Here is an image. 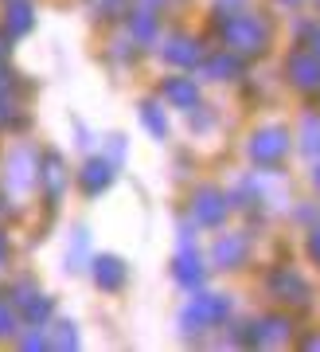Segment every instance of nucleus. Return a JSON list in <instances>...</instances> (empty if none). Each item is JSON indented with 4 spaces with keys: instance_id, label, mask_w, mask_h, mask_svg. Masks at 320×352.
<instances>
[{
    "instance_id": "obj_1",
    "label": "nucleus",
    "mask_w": 320,
    "mask_h": 352,
    "mask_svg": "<svg viewBox=\"0 0 320 352\" xmlns=\"http://www.w3.org/2000/svg\"><path fill=\"white\" fill-rule=\"evenodd\" d=\"M32 184H36V161H32L27 149H16L8 157V192L12 196H27Z\"/></svg>"
},
{
    "instance_id": "obj_2",
    "label": "nucleus",
    "mask_w": 320,
    "mask_h": 352,
    "mask_svg": "<svg viewBox=\"0 0 320 352\" xmlns=\"http://www.w3.org/2000/svg\"><path fill=\"white\" fill-rule=\"evenodd\" d=\"M227 43L238 51H262V43H266V28L258 24V20H234L231 28H227Z\"/></svg>"
},
{
    "instance_id": "obj_3",
    "label": "nucleus",
    "mask_w": 320,
    "mask_h": 352,
    "mask_svg": "<svg viewBox=\"0 0 320 352\" xmlns=\"http://www.w3.org/2000/svg\"><path fill=\"white\" fill-rule=\"evenodd\" d=\"M78 184L90 192V196H98L113 184V164L110 161H87L82 164V173H78Z\"/></svg>"
},
{
    "instance_id": "obj_4",
    "label": "nucleus",
    "mask_w": 320,
    "mask_h": 352,
    "mask_svg": "<svg viewBox=\"0 0 320 352\" xmlns=\"http://www.w3.org/2000/svg\"><path fill=\"white\" fill-rule=\"evenodd\" d=\"M250 153H254V161L273 164L285 153V133L282 129H262L258 138H254V145H250Z\"/></svg>"
},
{
    "instance_id": "obj_5",
    "label": "nucleus",
    "mask_w": 320,
    "mask_h": 352,
    "mask_svg": "<svg viewBox=\"0 0 320 352\" xmlns=\"http://www.w3.org/2000/svg\"><path fill=\"white\" fill-rule=\"evenodd\" d=\"M16 302H20V314H24L32 325H43V321L51 317V298L36 294L32 286H20V298H16Z\"/></svg>"
},
{
    "instance_id": "obj_6",
    "label": "nucleus",
    "mask_w": 320,
    "mask_h": 352,
    "mask_svg": "<svg viewBox=\"0 0 320 352\" xmlns=\"http://www.w3.org/2000/svg\"><path fill=\"white\" fill-rule=\"evenodd\" d=\"M94 282H98L102 289H117L125 282V263L122 258H113V254L98 258V263H94Z\"/></svg>"
},
{
    "instance_id": "obj_7",
    "label": "nucleus",
    "mask_w": 320,
    "mask_h": 352,
    "mask_svg": "<svg viewBox=\"0 0 320 352\" xmlns=\"http://www.w3.org/2000/svg\"><path fill=\"white\" fill-rule=\"evenodd\" d=\"M196 215H199V223H207V227L219 223L222 215H227L219 192H199V196H196Z\"/></svg>"
},
{
    "instance_id": "obj_8",
    "label": "nucleus",
    "mask_w": 320,
    "mask_h": 352,
    "mask_svg": "<svg viewBox=\"0 0 320 352\" xmlns=\"http://www.w3.org/2000/svg\"><path fill=\"white\" fill-rule=\"evenodd\" d=\"M39 176H43V184H47L51 196H62V188H67V168H62V161L55 157V153H47V161H43Z\"/></svg>"
},
{
    "instance_id": "obj_9",
    "label": "nucleus",
    "mask_w": 320,
    "mask_h": 352,
    "mask_svg": "<svg viewBox=\"0 0 320 352\" xmlns=\"http://www.w3.org/2000/svg\"><path fill=\"white\" fill-rule=\"evenodd\" d=\"M222 317H227V302H222V298H199V302L192 305L187 321H203V325H211V321H222Z\"/></svg>"
},
{
    "instance_id": "obj_10",
    "label": "nucleus",
    "mask_w": 320,
    "mask_h": 352,
    "mask_svg": "<svg viewBox=\"0 0 320 352\" xmlns=\"http://www.w3.org/2000/svg\"><path fill=\"white\" fill-rule=\"evenodd\" d=\"M27 28H32V4L27 0H8V32L24 36Z\"/></svg>"
},
{
    "instance_id": "obj_11",
    "label": "nucleus",
    "mask_w": 320,
    "mask_h": 352,
    "mask_svg": "<svg viewBox=\"0 0 320 352\" xmlns=\"http://www.w3.org/2000/svg\"><path fill=\"white\" fill-rule=\"evenodd\" d=\"M242 254H247V243L242 239H219V247H215V263L219 266H234V263H242Z\"/></svg>"
},
{
    "instance_id": "obj_12",
    "label": "nucleus",
    "mask_w": 320,
    "mask_h": 352,
    "mask_svg": "<svg viewBox=\"0 0 320 352\" xmlns=\"http://www.w3.org/2000/svg\"><path fill=\"white\" fill-rule=\"evenodd\" d=\"M293 78L301 82V87H317V82H320L317 59H308V55H297V59H293Z\"/></svg>"
},
{
    "instance_id": "obj_13",
    "label": "nucleus",
    "mask_w": 320,
    "mask_h": 352,
    "mask_svg": "<svg viewBox=\"0 0 320 352\" xmlns=\"http://www.w3.org/2000/svg\"><path fill=\"white\" fill-rule=\"evenodd\" d=\"M164 94H168V102H172V106H196V87H192V82H184V78H172V82L164 87Z\"/></svg>"
},
{
    "instance_id": "obj_14",
    "label": "nucleus",
    "mask_w": 320,
    "mask_h": 352,
    "mask_svg": "<svg viewBox=\"0 0 320 352\" xmlns=\"http://www.w3.org/2000/svg\"><path fill=\"white\" fill-rule=\"evenodd\" d=\"M176 278H180L184 286H196L199 278H203V270H199V263H196V254H180V258H176Z\"/></svg>"
},
{
    "instance_id": "obj_15",
    "label": "nucleus",
    "mask_w": 320,
    "mask_h": 352,
    "mask_svg": "<svg viewBox=\"0 0 320 352\" xmlns=\"http://www.w3.org/2000/svg\"><path fill=\"white\" fill-rule=\"evenodd\" d=\"M168 59H172V63H196L199 51H196L192 39H172V43H168Z\"/></svg>"
},
{
    "instance_id": "obj_16",
    "label": "nucleus",
    "mask_w": 320,
    "mask_h": 352,
    "mask_svg": "<svg viewBox=\"0 0 320 352\" xmlns=\"http://www.w3.org/2000/svg\"><path fill=\"white\" fill-rule=\"evenodd\" d=\"M129 32H133V39H141V43H148V39L157 36V20L148 12H137L133 20H129Z\"/></svg>"
},
{
    "instance_id": "obj_17",
    "label": "nucleus",
    "mask_w": 320,
    "mask_h": 352,
    "mask_svg": "<svg viewBox=\"0 0 320 352\" xmlns=\"http://www.w3.org/2000/svg\"><path fill=\"white\" fill-rule=\"evenodd\" d=\"M51 344H59V349H78V333H74V325L71 321H59L55 325V333H51Z\"/></svg>"
},
{
    "instance_id": "obj_18",
    "label": "nucleus",
    "mask_w": 320,
    "mask_h": 352,
    "mask_svg": "<svg viewBox=\"0 0 320 352\" xmlns=\"http://www.w3.org/2000/svg\"><path fill=\"white\" fill-rule=\"evenodd\" d=\"M141 118H145V126L152 129V133H164V118H160L157 106H141Z\"/></svg>"
},
{
    "instance_id": "obj_19",
    "label": "nucleus",
    "mask_w": 320,
    "mask_h": 352,
    "mask_svg": "<svg viewBox=\"0 0 320 352\" xmlns=\"http://www.w3.org/2000/svg\"><path fill=\"white\" fill-rule=\"evenodd\" d=\"M8 333H16V314H12V305L0 302V337H8Z\"/></svg>"
},
{
    "instance_id": "obj_20",
    "label": "nucleus",
    "mask_w": 320,
    "mask_h": 352,
    "mask_svg": "<svg viewBox=\"0 0 320 352\" xmlns=\"http://www.w3.org/2000/svg\"><path fill=\"white\" fill-rule=\"evenodd\" d=\"M305 149H320V122H308L305 126Z\"/></svg>"
},
{
    "instance_id": "obj_21",
    "label": "nucleus",
    "mask_w": 320,
    "mask_h": 352,
    "mask_svg": "<svg viewBox=\"0 0 320 352\" xmlns=\"http://www.w3.org/2000/svg\"><path fill=\"white\" fill-rule=\"evenodd\" d=\"M308 247H312V258H317V263H320V231H317V235H312V243H308Z\"/></svg>"
},
{
    "instance_id": "obj_22",
    "label": "nucleus",
    "mask_w": 320,
    "mask_h": 352,
    "mask_svg": "<svg viewBox=\"0 0 320 352\" xmlns=\"http://www.w3.org/2000/svg\"><path fill=\"white\" fill-rule=\"evenodd\" d=\"M8 258V243H4V235H0V263Z\"/></svg>"
},
{
    "instance_id": "obj_23",
    "label": "nucleus",
    "mask_w": 320,
    "mask_h": 352,
    "mask_svg": "<svg viewBox=\"0 0 320 352\" xmlns=\"http://www.w3.org/2000/svg\"><path fill=\"white\" fill-rule=\"evenodd\" d=\"M317 55H320V32H317Z\"/></svg>"
},
{
    "instance_id": "obj_24",
    "label": "nucleus",
    "mask_w": 320,
    "mask_h": 352,
    "mask_svg": "<svg viewBox=\"0 0 320 352\" xmlns=\"http://www.w3.org/2000/svg\"><path fill=\"white\" fill-rule=\"evenodd\" d=\"M317 184H320V173H317Z\"/></svg>"
},
{
    "instance_id": "obj_25",
    "label": "nucleus",
    "mask_w": 320,
    "mask_h": 352,
    "mask_svg": "<svg viewBox=\"0 0 320 352\" xmlns=\"http://www.w3.org/2000/svg\"><path fill=\"white\" fill-rule=\"evenodd\" d=\"M113 4H117V0H113Z\"/></svg>"
}]
</instances>
